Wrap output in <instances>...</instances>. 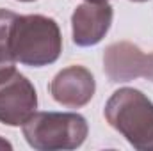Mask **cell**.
Returning <instances> with one entry per match:
<instances>
[{
	"mask_svg": "<svg viewBox=\"0 0 153 151\" xmlns=\"http://www.w3.org/2000/svg\"><path fill=\"white\" fill-rule=\"evenodd\" d=\"M61 52V30L52 18L41 14H16L11 27V53L16 62L41 68L55 62Z\"/></svg>",
	"mask_w": 153,
	"mask_h": 151,
	"instance_id": "1",
	"label": "cell"
},
{
	"mask_svg": "<svg viewBox=\"0 0 153 151\" xmlns=\"http://www.w3.org/2000/svg\"><path fill=\"white\" fill-rule=\"evenodd\" d=\"M105 117L135 150L153 151V103L141 91H116L105 105Z\"/></svg>",
	"mask_w": 153,
	"mask_h": 151,
	"instance_id": "2",
	"label": "cell"
},
{
	"mask_svg": "<svg viewBox=\"0 0 153 151\" xmlns=\"http://www.w3.org/2000/svg\"><path fill=\"white\" fill-rule=\"evenodd\" d=\"M23 137L39 151L75 150L87 137V121L71 112H38L23 123Z\"/></svg>",
	"mask_w": 153,
	"mask_h": 151,
	"instance_id": "3",
	"label": "cell"
},
{
	"mask_svg": "<svg viewBox=\"0 0 153 151\" xmlns=\"http://www.w3.org/2000/svg\"><path fill=\"white\" fill-rule=\"evenodd\" d=\"M103 70L111 82H130L139 76L153 82V53H143L126 41L114 43L103 53Z\"/></svg>",
	"mask_w": 153,
	"mask_h": 151,
	"instance_id": "4",
	"label": "cell"
},
{
	"mask_svg": "<svg viewBox=\"0 0 153 151\" xmlns=\"http://www.w3.org/2000/svg\"><path fill=\"white\" fill-rule=\"evenodd\" d=\"M38 94L34 85L14 71L7 80L0 82V123L7 126H23L36 112Z\"/></svg>",
	"mask_w": 153,
	"mask_h": 151,
	"instance_id": "5",
	"label": "cell"
},
{
	"mask_svg": "<svg viewBox=\"0 0 153 151\" xmlns=\"http://www.w3.org/2000/svg\"><path fill=\"white\" fill-rule=\"evenodd\" d=\"M94 89L96 85L91 71L82 66H70L59 71L50 84V93L53 100L71 109H78L89 103Z\"/></svg>",
	"mask_w": 153,
	"mask_h": 151,
	"instance_id": "6",
	"label": "cell"
},
{
	"mask_svg": "<svg viewBox=\"0 0 153 151\" xmlns=\"http://www.w3.org/2000/svg\"><path fill=\"white\" fill-rule=\"evenodd\" d=\"M112 7L105 2H87L73 13V41L78 46H93L105 38L112 23Z\"/></svg>",
	"mask_w": 153,
	"mask_h": 151,
	"instance_id": "7",
	"label": "cell"
},
{
	"mask_svg": "<svg viewBox=\"0 0 153 151\" xmlns=\"http://www.w3.org/2000/svg\"><path fill=\"white\" fill-rule=\"evenodd\" d=\"M16 13L0 9V82L7 80L16 71L14 57L11 53V27Z\"/></svg>",
	"mask_w": 153,
	"mask_h": 151,
	"instance_id": "8",
	"label": "cell"
},
{
	"mask_svg": "<svg viewBox=\"0 0 153 151\" xmlns=\"http://www.w3.org/2000/svg\"><path fill=\"white\" fill-rule=\"evenodd\" d=\"M87 2H96V4H100V2H107V0H87Z\"/></svg>",
	"mask_w": 153,
	"mask_h": 151,
	"instance_id": "9",
	"label": "cell"
},
{
	"mask_svg": "<svg viewBox=\"0 0 153 151\" xmlns=\"http://www.w3.org/2000/svg\"><path fill=\"white\" fill-rule=\"evenodd\" d=\"M134 2H146V0H134Z\"/></svg>",
	"mask_w": 153,
	"mask_h": 151,
	"instance_id": "10",
	"label": "cell"
},
{
	"mask_svg": "<svg viewBox=\"0 0 153 151\" xmlns=\"http://www.w3.org/2000/svg\"><path fill=\"white\" fill-rule=\"evenodd\" d=\"M20 2H32V0H20Z\"/></svg>",
	"mask_w": 153,
	"mask_h": 151,
	"instance_id": "11",
	"label": "cell"
}]
</instances>
